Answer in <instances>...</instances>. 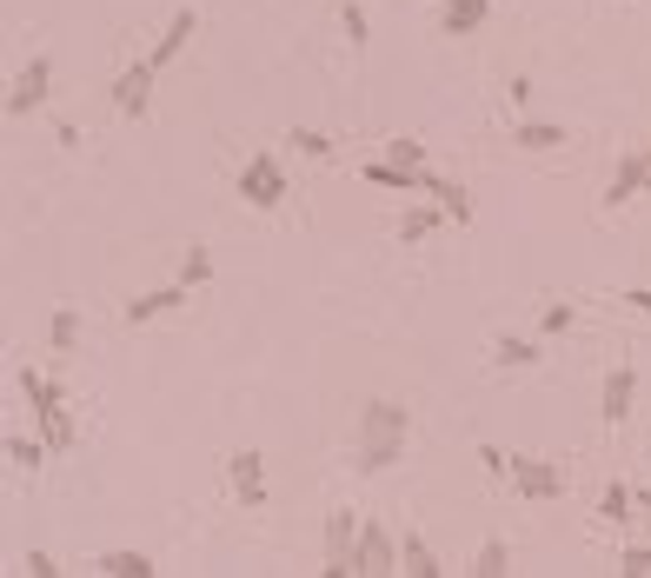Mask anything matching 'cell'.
Wrapping results in <instances>:
<instances>
[{
  "label": "cell",
  "instance_id": "1",
  "mask_svg": "<svg viewBox=\"0 0 651 578\" xmlns=\"http://www.w3.org/2000/svg\"><path fill=\"white\" fill-rule=\"evenodd\" d=\"M405 426H413V412L399 399H366L359 405V472H386L399 465L405 452Z\"/></svg>",
  "mask_w": 651,
  "mask_h": 578
},
{
  "label": "cell",
  "instance_id": "2",
  "mask_svg": "<svg viewBox=\"0 0 651 578\" xmlns=\"http://www.w3.org/2000/svg\"><path fill=\"white\" fill-rule=\"evenodd\" d=\"M233 193L247 200V207H260V213L286 207V174H280V160H273V153H253L247 167L233 174Z\"/></svg>",
  "mask_w": 651,
  "mask_h": 578
},
{
  "label": "cell",
  "instance_id": "3",
  "mask_svg": "<svg viewBox=\"0 0 651 578\" xmlns=\"http://www.w3.org/2000/svg\"><path fill=\"white\" fill-rule=\"evenodd\" d=\"M359 512H346V506H333L326 512V571L333 578H353L359 571Z\"/></svg>",
  "mask_w": 651,
  "mask_h": 578
},
{
  "label": "cell",
  "instance_id": "4",
  "mask_svg": "<svg viewBox=\"0 0 651 578\" xmlns=\"http://www.w3.org/2000/svg\"><path fill=\"white\" fill-rule=\"evenodd\" d=\"M47 94H54V60H47V54H34V60L8 80V120L40 114V107H47Z\"/></svg>",
  "mask_w": 651,
  "mask_h": 578
},
{
  "label": "cell",
  "instance_id": "5",
  "mask_svg": "<svg viewBox=\"0 0 651 578\" xmlns=\"http://www.w3.org/2000/svg\"><path fill=\"white\" fill-rule=\"evenodd\" d=\"M512 492H519V499H532V506H545V499H558V492H565V472L552 465V459H532V452H512Z\"/></svg>",
  "mask_w": 651,
  "mask_h": 578
},
{
  "label": "cell",
  "instance_id": "6",
  "mask_svg": "<svg viewBox=\"0 0 651 578\" xmlns=\"http://www.w3.org/2000/svg\"><path fill=\"white\" fill-rule=\"evenodd\" d=\"M153 73H159V67L140 54V60H127V67H120V80L107 87V94H114V107H120L127 120H140V114L153 107Z\"/></svg>",
  "mask_w": 651,
  "mask_h": 578
},
{
  "label": "cell",
  "instance_id": "7",
  "mask_svg": "<svg viewBox=\"0 0 651 578\" xmlns=\"http://www.w3.org/2000/svg\"><path fill=\"white\" fill-rule=\"evenodd\" d=\"M226 485H233L239 512H260V506H267V459H260V452H233V459H226Z\"/></svg>",
  "mask_w": 651,
  "mask_h": 578
},
{
  "label": "cell",
  "instance_id": "8",
  "mask_svg": "<svg viewBox=\"0 0 651 578\" xmlns=\"http://www.w3.org/2000/svg\"><path fill=\"white\" fill-rule=\"evenodd\" d=\"M631 399H638V366H631V359H618V366L605 373V392H599V412H605V426L631 420Z\"/></svg>",
  "mask_w": 651,
  "mask_h": 578
},
{
  "label": "cell",
  "instance_id": "9",
  "mask_svg": "<svg viewBox=\"0 0 651 578\" xmlns=\"http://www.w3.org/2000/svg\"><path fill=\"white\" fill-rule=\"evenodd\" d=\"M392 558H399V545H392V532H386L379 519H366V526H359V571H372V578H386V571H399Z\"/></svg>",
  "mask_w": 651,
  "mask_h": 578
},
{
  "label": "cell",
  "instance_id": "10",
  "mask_svg": "<svg viewBox=\"0 0 651 578\" xmlns=\"http://www.w3.org/2000/svg\"><path fill=\"white\" fill-rule=\"evenodd\" d=\"M187 280H174V286H153V293H140V299H127V326H146V319H159V312H180L187 306Z\"/></svg>",
  "mask_w": 651,
  "mask_h": 578
},
{
  "label": "cell",
  "instance_id": "11",
  "mask_svg": "<svg viewBox=\"0 0 651 578\" xmlns=\"http://www.w3.org/2000/svg\"><path fill=\"white\" fill-rule=\"evenodd\" d=\"M485 21H493V0H439V27H446L452 40L478 34Z\"/></svg>",
  "mask_w": 651,
  "mask_h": 578
},
{
  "label": "cell",
  "instance_id": "12",
  "mask_svg": "<svg viewBox=\"0 0 651 578\" xmlns=\"http://www.w3.org/2000/svg\"><path fill=\"white\" fill-rule=\"evenodd\" d=\"M419 193H426V200H439L452 226H465V220H472V193H465L459 180H446V174H419Z\"/></svg>",
  "mask_w": 651,
  "mask_h": 578
},
{
  "label": "cell",
  "instance_id": "13",
  "mask_svg": "<svg viewBox=\"0 0 651 578\" xmlns=\"http://www.w3.org/2000/svg\"><path fill=\"white\" fill-rule=\"evenodd\" d=\"M644 174H651V160H644V153H625V160H618V174H612V187H605V207L638 200V193H644Z\"/></svg>",
  "mask_w": 651,
  "mask_h": 578
},
{
  "label": "cell",
  "instance_id": "14",
  "mask_svg": "<svg viewBox=\"0 0 651 578\" xmlns=\"http://www.w3.org/2000/svg\"><path fill=\"white\" fill-rule=\"evenodd\" d=\"M399 571H405V578H439L446 565L433 558V545H426L419 532H399Z\"/></svg>",
  "mask_w": 651,
  "mask_h": 578
},
{
  "label": "cell",
  "instance_id": "15",
  "mask_svg": "<svg viewBox=\"0 0 651 578\" xmlns=\"http://www.w3.org/2000/svg\"><path fill=\"white\" fill-rule=\"evenodd\" d=\"M193 27H200V21H193V8H180V14L167 21V34H159V40H153V54H146V60H153V67H167V60H180V47L193 40Z\"/></svg>",
  "mask_w": 651,
  "mask_h": 578
},
{
  "label": "cell",
  "instance_id": "16",
  "mask_svg": "<svg viewBox=\"0 0 651 578\" xmlns=\"http://www.w3.org/2000/svg\"><path fill=\"white\" fill-rule=\"evenodd\" d=\"M419 174H426V167H399V160H372V167H366V187H386V193H419Z\"/></svg>",
  "mask_w": 651,
  "mask_h": 578
},
{
  "label": "cell",
  "instance_id": "17",
  "mask_svg": "<svg viewBox=\"0 0 651 578\" xmlns=\"http://www.w3.org/2000/svg\"><path fill=\"white\" fill-rule=\"evenodd\" d=\"M572 133H565L558 120H519L512 127V146H525V153H552V146H565Z\"/></svg>",
  "mask_w": 651,
  "mask_h": 578
},
{
  "label": "cell",
  "instance_id": "18",
  "mask_svg": "<svg viewBox=\"0 0 651 578\" xmlns=\"http://www.w3.org/2000/svg\"><path fill=\"white\" fill-rule=\"evenodd\" d=\"M34 420H40L47 452H54V459H67V452H73V412H67V405H47V412H34Z\"/></svg>",
  "mask_w": 651,
  "mask_h": 578
},
{
  "label": "cell",
  "instance_id": "19",
  "mask_svg": "<svg viewBox=\"0 0 651 578\" xmlns=\"http://www.w3.org/2000/svg\"><path fill=\"white\" fill-rule=\"evenodd\" d=\"M14 386H21V399H27L34 412H47V405H67V399H60V386H54L47 373H34V366H14Z\"/></svg>",
  "mask_w": 651,
  "mask_h": 578
},
{
  "label": "cell",
  "instance_id": "20",
  "mask_svg": "<svg viewBox=\"0 0 651 578\" xmlns=\"http://www.w3.org/2000/svg\"><path fill=\"white\" fill-rule=\"evenodd\" d=\"M94 571H107V578H153L159 565H153L146 552H100V558H94Z\"/></svg>",
  "mask_w": 651,
  "mask_h": 578
},
{
  "label": "cell",
  "instance_id": "21",
  "mask_svg": "<svg viewBox=\"0 0 651 578\" xmlns=\"http://www.w3.org/2000/svg\"><path fill=\"white\" fill-rule=\"evenodd\" d=\"M439 226H446V207L433 200V207H413V213L399 220V239H405V246H419V239H433Z\"/></svg>",
  "mask_w": 651,
  "mask_h": 578
},
{
  "label": "cell",
  "instance_id": "22",
  "mask_svg": "<svg viewBox=\"0 0 651 578\" xmlns=\"http://www.w3.org/2000/svg\"><path fill=\"white\" fill-rule=\"evenodd\" d=\"M472 571H478V578H506V571H512V545H506V539H485L478 558H472Z\"/></svg>",
  "mask_w": 651,
  "mask_h": 578
},
{
  "label": "cell",
  "instance_id": "23",
  "mask_svg": "<svg viewBox=\"0 0 651 578\" xmlns=\"http://www.w3.org/2000/svg\"><path fill=\"white\" fill-rule=\"evenodd\" d=\"M631 506H638V492H631V485H618V479H612V485L599 492V512H605V526H618V519H631Z\"/></svg>",
  "mask_w": 651,
  "mask_h": 578
},
{
  "label": "cell",
  "instance_id": "24",
  "mask_svg": "<svg viewBox=\"0 0 651 578\" xmlns=\"http://www.w3.org/2000/svg\"><path fill=\"white\" fill-rule=\"evenodd\" d=\"M73 340H80V312L60 306V312L47 319V346H54V353H73Z\"/></svg>",
  "mask_w": 651,
  "mask_h": 578
},
{
  "label": "cell",
  "instance_id": "25",
  "mask_svg": "<svg viewBox=\"0 0 651 578\" xmlns=\"http://www.w3.org/2000/svg\"><path fill=\"white\" fill-rule=\"evenodd\" d=\"M8 459H14L21 472H40L54 452H47V439H21V433H14V439H8Z\"/></svg>",
  "mask_w": 651,
  "mask_h": 578
},
{
  "label": "cell",
  "instance_id": "26",
  "mask_svg": "<svg viewBox=\"0 0 651 578\" xmlns=\"http://www.w3.org/2000/svg\"><path fill=\"white\" fill-rule=\"evenodd\" d=\"M340 27H346V40H353V47H366V40H372V21H366L359 0H340Z\"/></svg>",
  "mask_w": 651,
  "mask_h": 578
},
{
  "label": "cell",
  "instance_id": "27",
  "mask_svg": "<svg viewBox=\"0 0 651 578\" xmlns=\"http://www.w3.org/2000/svg\"><path fill=\"white\" fill-rule=\"evenodd\" d=\"M180 280H187V286H206V280H213V253H206L200 239L187 246V260H180Z\"/></svg>",
  "mask_w": 651,
  "mask_h": 578
},
{
  "label": "cell",
  "instance_id": "28",
  "mask_svg": "<svg viewBox=\"0 0 651 578\" xmlns=\"http://www.w3.org/2000/svg\"><path fill=\"white\" fill-rule=\"evenodd\" d=\"M493 359H499V366H538V346H532V340H499Z\"/></svg>",
  "mask_w": 651,
  "mask_h": 578
},
{
  "label": "cell",
  "instance_id": "29",
  "mask_svg": "<svg viewBox=\"0 0 651 578\" xmlns=\"http://www.w3.org/2000/svg\"><path fill=\"white\" fill-rule=\"evenodd\" d=\"M286 140H293V146H299V153H312V160H333V140H326V133H319V127H293V133H286Z\"/></svg>",
  "mask_w": 651,
  "mask_h": 578
},
{
  "label": "cell",
  "instance_id": "30",
  "mask_svg": "<svg viewBox=\"0 0 651 578\" xmlns=\"http://www.w3.org/2000/svg\"><path fill=\"white\" fill-rule=\"evenodd\" d=\"M386 160H399V167H426V140H386Z\"/></svg>",
  "mask_w": 651,
  "mask_h": 578
},
{
  "label": "cell",
  "instance_id": "31",
  "mask_svg": "<svg viewBox=\"0 0 651 578\" xmlns=\"http://www.w3.org/2000/svg\"><path fill=\"white\" fill-rule=\"evenodd\" d=\"M538 326H545V340L572 333V326H579V306H565V299H558V306H545V319H538Z\"/></svg>",
  "mask_w": 651,
  "mask_h": 578
},
{
  "label": "cell",
  "instance_id": "32",
  "mask_svg": "<svg viewBox=\"0 0 651 578\" xmlns=\"http://www.w3.org/2000/svg\"><path fill=\"white\" fill-rule=\"evenodd\" d=\"M618 571L625 578H651V545H625L618 552Z\"/></svg>",
  "mask_w": 651,
  "mask_h": 578
},
{
  "label": "cell",
  "instance_id": "33",
  "mask_svg": "<svg viewBox=\"0 0 651 578\" xmlns=\"http://www.w3.org/2000/svg\"><path fill=\"white\" fill-rule=\"evenodd\" d=\"M478 465L493 472V479H506V472H512V452H499V446H478Z\"/></svg>",
  "mask_w": 651,
  "mask_h": 578
},
{
  "label": "cell",
  "instance_id": "34",
  "mask_svg": "<svg viewBox=\"0 0 651 578\" xmlns=\"http://www.w3.org/2000/svg\"><path fill=\"white\" fill-rule=\"evenodd\" d=\"M21 571H34V578H54L60 565H54V552H27V558H21Z\"/></svg>",
  "mask_w": 651,
  "mask_h": 578
},
{
  "label": "cell",
  "instance_id": "35",
  "mask_svg": "<svg viewBox=\"0 0 651 578\" xmlns=\"http://www.w3.org/2000/svg\"><path fill=\"white\" fill-rule=\"evenodd\" d=\"M618 299H625V306H631V312H644V319H651V286H625V293H618Z\"/></svg>",
  "mask_w": 651,
  "mask_h": 578
},
{
  "label": "cell",
  "instance_id": "36",
  "mask_svg": "<svg viewBox=\"0 0 651 578\" xmlns=\"http://www.w3.org/2000/svg\"><path fill=\"white\" fill-rule=\"evenodd\" d=\"M506 94H512V107H532V94H538V87H532V80L519 73V80H512V87H506Z\"/></svg>",
  "mask_w": 651,
  "mask_h": 578
},
{
  "label": "cell",
  "instance_id": "37",
  "mask_svg": "<svg viewBox=\"0 0 651 578\" xmlns=\"http://www.w3.org/2000/svg\"><path fill=\"white\" fill-rule=\"evenodd\" d=\"M638 153H644V160H651V140H644V146H638Z\"/></svg>",
  "mask_w": 651,
  "mask_h": 578
},
{
  "label": "cell",
  "instance_id": "38",
  "mask_svg": "<svg viewBox=\"0 0 651 578\" xmlns=\"http://www.w3.org/2000/svg\"><path fill=\"white\" fill-rule=\"evenodd\" d=\"M644 193H651V174H644Z\"/></svg>",
  "mask_w": 651,
  "mask_h": 578
}]
</instances>
